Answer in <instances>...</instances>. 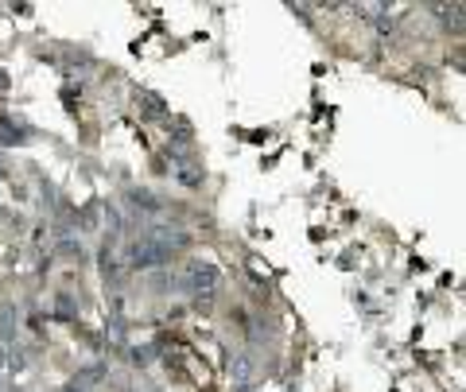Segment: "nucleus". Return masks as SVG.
Returning a JSON list of instances; mask_svg holds the SVG:
<instances>
[{
  "label": "nucleus",
  "instance_id": "nucleus-1",
  "mask_svg": "<svg viewBox=\"0 0 466 392\" xmlns=\"http://www.w3.org/2000/svg\"><path fill=\"white\" fill-rule=\"evenodd\" d=\"M183 288L191 295H199V299H210L218 288V268L210 264V260H191V264L183 268Z\"/></svg>",
  "mask_w": 466,
  "mask_h": 392
},
{
  "label": "nucleus",
  "instance_id": "nucleus-2",
  "mask_svg": "<svg viewBox=\"0 0 466 392\" xmlns=\"http://www.w3.org/2000/svg\"><path fill=\"white\" fill-rule=\"evenodd\" d=\"M128 260H133L136 268H159V264L171 260V252H167L159 241H152V237H140V241L128 249Z\"/></svg>",
  "mask_w": 466,
  "mask_h": 392
},
{
  "label": "nucleus",
  "instance_id": "nucleus-3",
  "mask_svg": "<svg viewBox=\"0 0 466 392\" xmlns=\"http://www.w3.org/2000/svg\"><path fill=\"white\" fill-rule=\"evenodd\" d=\"M128 198H133L136 210H159V202H156V194H152V191H133Z\"/></svg>",
  "mask_w": 466,
  "mask_h": 392
},
{
  "label": "nucleus",
  "instance_id": "nucleus-4",
  "mask_svg": "<svg viewBox=\"0 0 466 392\" xmlns=\"http://www.w3.org/2000/svg\"><path fill=\"white\" fill-rule=\"evenodd\" d=\"M249 373H253V361L249 358H237V361H233V377H237V381H249Z\"/></svg>",
  "mask_w": 466,
  "mask_h": 392
},
{
  "label": "nucleus",
  "instance_id": "nucleus-5",
  "mask_svg": "<svg viewBox=\"0 0 466 392\" xmlns=\"http://www.w3.org/2000/svg\"><path fill=\"white\" fill-rule=\"evenodd\" d=\"M20 140V133L12 125H4V121H0V144H16Z\"/></svg>",
  "mask_w": 466,
  "mask_h": 392
},
{
  "label": "nucleus",
  "instance_id": "nucleus-6",
  "mask_svg": "<svg viewBox=\"0 0 466 392\" xmlns=\"http://www.w3.org/2000/svg\"><path fill=\"white\" fill-rule=\"evenodd\" d=\"M377 27H381V32H392V27H397V20H392L389 12H381V16H377Z\"/></svg>",
  "mask_w": 466,
  "mask_h": 392
},
{
  "label": "nucleus",
  "instance_id": "nucleus-7",
  "mask_svg": "<svg viewBox=\"0 0 466 392\" xmlns=\"http://www.w3.org/2000/svg\"><path fill=\"white\" fill-rule=\"evenodd\" d=\"M4 369H8V358H4V350H0V373H4Z\"/></svg>",
  "mask_w": 466,
  "mask_h": 392
}]
</instances>
